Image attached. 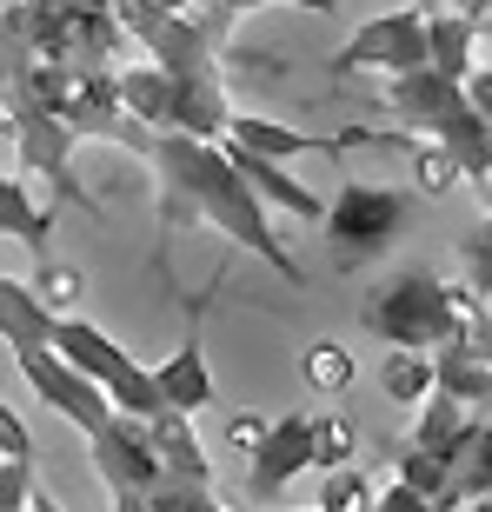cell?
<instances>
[{"label": "cell", "mask_w": 492, "mask_h": 512, "mask_svg": "<svg viewBox=\"0 0 492 512\" xmlns=\"http://www.w3.org/2000/svg\"><path fill=\"white\" fill-rule=\"evenodd\" d=\"M147 160L153 173H160V240H173V233L187 227H220L233 240V247L260 253L273 273H286L293 286H306L300 260L273 240V220H266V200L253 187H246V173L227 160V147L220 140H207V133H153L147 140Z\"/></svg>", "instance_id": "obj_1"}, {"label": "cell", "mask_w": 492, "mask_h": 512, "mask_svg": "<svg viewBox=\"0 0 492 512\" xmlns=\"http://www.w3.org/2000/svg\"><path fill=\"white\" fill-rule=\"evenodd\" d=\"M379 100H386V114L399 127L426 133V140H439V147L453 153L459 167H466V180L486 193V207H492V127L466 100V80H446L439 67H406V74H386V94Z\"/></svg>", "instance_id": "obj_2"}, {"label": "cell", "mask_w": 492, "mask_h": 512, "mask_svg": "<svg viewBox=\"0 0 492 512\" xmlns=\"http://www.w3.org/2000/svg\"><path fill=\"white\" fill-rule=\"evenodd\" d=\"M479 306V293L466 280H439V273H426V266H413V273H393V280L379 286V293H366L360 320L373 340L386 346H419V353H439V346L459 340V326H466V313Z\"/></svg>", "instance_id": "obj_3"}, {"label": "cell", "mask_w": 492, "mask_h": 512, "mask_svg": "<svg viewBox=\"0 0 492 512\" xmlns=\"http://www.w3.org/2000/svg\"><path fill=\"white\" fill-rule=\"evenodd\" d=\"M87 446H94V473H100V486H107L114 506H147L153 486L167 479V459H160L153 419L114 413L100 433H87Z\"/></svg>", "instance_id": "obj_4"}, {"label": "cell", "mask_w": 492, "mask_h": 512, "mask_svg": "<svg viewBox=\"0 0 492 512\" xmlns=\"http://www.w3.org/2000/svg\"><path fill=\"white\" fill-rule=\"evenodd\" d=\"M406 193L399 187H379V180H346L340 200L326 207V240H333V253H340L346 266L353 260H373V253H386L406 233Z\"/></svg>", "instance_id": "obj_5"}, {"label": "cell", "mask_w": 492, "mask_h": 512, "mask_svg": "<svg viewBox=\"0 0 492 512\" xmlns=\"http://www.w3.org/2000/svg\"><path fill=\"white\" fill-rule=\"evenodd\" d=\"M14 366H20V380L34 386L40 406L60 413V419H74L80 433H100V426L120 413L114 399H107V386H100L94 373H80L54 340H47V346H14Z\"/></svg>", "instance_id": "obj_6"}, {"label": "cell", "mask_w": 492, "mask_h": 512, "mask_svg": "<svg viewBox=\"0 0 492 512\" xmlns=\"http://www.w3.org/2000/svg\"><path fill=\"white\" fill-rule=\"evenodd\" d=\"M426 60H433V47H426V7H393V14H373L333 54V74H406V67H426Z\"/></svg>", "instance_id": "obj_7"}, {"label": "cell", "mask_w": 492, "mask_h": 512, "mask_svg": "<svg viewBox=\"0 0 492 512\" xmlns=\"http://www.w3.org/2000/svg\"><path fill=\"white\" fill-rule=\"evenodd\" d=\"M300 473H313V413H286L246 453V499L266 506V499H280Z\"/></svg>", "instance_id": "obj_8"}, {"label": "cell", "mask_w": 492, "mask_h": 512, "mask_svg": "<svg viewBox=\"0 0 492 512\" xmlns=\"http://www.w3.org/2000/svg\"><path fill=\"white\" fill-rule=\"evenodd\" d=\"M220 147H227V160L246 173V187L260 193L266 207H286L293 220H326V200H320L313 187H300L286 160H273V153H260V147H246V140H233V133L220 140Z\"/></svg>", "instance_id": "obj_9"}, {"label": "cell", "mask_w": 492, "mask_h": 512, "mask_svg": "<svg viewBox=\"0 0 492 512\" xmlns=\"http://www.w3.org/2000/svg\"><path fill=\"white\" fill-rule=\"evenodd\" d=\"M227 133H233V140H246V147L273 153V160H300V153H340V147H373V133H340V140H326V133H300V127H280V120H260V114H233Z\"/></svg>", "instance_id": "obj_10"}, {"label": "cell", "mask_w": 492, "mask_h": 512, "mask_svg": "<svg viewBox=\"0 0 492 512\" xmlns=\"http://www.w3.org/2000/svg\"><path fill=\"white\" fill-rule=\"evenodd\" d=\"M153 380H160V399H167L173 413H200L213 399V366H207V353H200V333H187V340L173 346L167 360L153 366Z\"/></svg>", "instance_id": "obj_11"}, {"label": "cell", "mask_w": 492, "mask_h": 512, "mask_svg": "<svg viewBox=\"0 0 492 512\" xmlns=\"http://www.w3.org/2000/svg\"><path fill=\"white\" fill-rule=\"evenodd\" d=\"M54 306L40 300L27 280H14V273H0V340H7V353L14 346H47L54 340Z\"/></svg>", "instance_id": "obj_12"}, {"label": "cell", "mask_w": 492, "mask_h": 512, "mask_svg": "<svg viewBox=\"0 0 492 512\" xmlns=\"http://www.w3.org/2000/svg\"><path fill=\"white\" fill-rule=\"evenodd\" d=\"M426 47H433L426 67H439L446 80H466L473 74V54H479V27L459 7H426Z\"/></svg>", "instance_id": "obj_13"}, {"label": "cell", "mask_w": 492, "mask_h": 512, "mask_svg": "<svg viewBox=\"0 0 492 512\" xmlns=\"http://www.w3.org/2000/svg\"><path fill=\"white\" fill-rule=\"evenodd\" d=\"M379 386L393 406H419V399L439 386L433 373V353H419V346H386V366H379Z\"/></svg>", "instance_id": "obj_14"}, {"label": "cell", "mask_w": 492, "mask_h": 512, "mask_svg": "<svg viewBox=\"0 0 492 512\" xmlns=\"http://www.w3.org/2000/svg\"><path fill=\"white\" fill-rule=\"evenodd\" d=\"M433 373H439L433 393H453V399H466V406H492V366L473 360L466 346H439Z\"/></svg>", "instance_id": "obj_15"}, {"label": "cell", "mask_w": 492, "mask_h": 512, "mask_svg": "<svg viewBox=\"0 0 492 512\" xmlns=\"http://www.w3.org/2000/svg\"><path fill=\"white\" fill-rule=\"evenodd\" d=\"M54 233V213L34 207V193L20 187L14 173H0V240H27V247H47Z\"/></svg>", "instance_id": "obj_16"}, {"label": "cell", "mask_w": 492, "mask_h": 512, "mask_svg": "<svg viewBox=\"0 0 492 512\" xmlns=\"http://www.w3.org/2000/svg\"><path fill=\"white\" fill-rule=\"evenodd\" d=\"M300 373H306V386H313V393L340 399L346 386L360 380V360H353L340 340H313V346H306V360H300Z\"/></svg>", "instance_id": "obj_17"}, {"label": "cell", "mask_w": 492, "mask_h": 512, "mask_svg": "<svg viewBox=\"0 0 492 512\" xmlns=\"http://www.w3.org/2000/svg\"><path fill=\"white\" fill-rule=\"evenodd\" d=\"M353 446H360V433H353V419H346V413H320V419H313V473L353 466Z\"/></svg>", "instance_id": "obj_18"}, {"label": "cell", "mask_w": 492, "mask_h": 512, "mask_svg": "<svg viewBox=\"0 0 492 512\" xmlns=\"http://www.w3.org/2000/svg\"><path fill=\"white\" fill-rule=\"evenodd\" d=\"M413 180H419V193H433V200H446V193L466 180V167H459L453 153L439 147V140H426V147H413Z\"/></svg>", "instance_id": "obj_19"}, {"label": "cell", "mask_w": 492, "mask_h": 512, "mask_svg": "<svg viewBox=\"0 0 492 512\" xmlns=\"http://www.w3.org/2000/svg\"><path fill=\"white\" fill-rule=\"evenodd\" d=\"M373 499H379V486L360 473V466H333V473H326V486H320V506L326 512H366Z\"/></svg>", "instance_id": "obj_20"}, {"label": "cell", "mask_w": 492, "mask_h": 512, "mask_svg": "<svg viewBox=\"0 0 492 512\" xmlns=\"http://www.w3.org/2000/svg\"><path fill=\"white\" fill-rule=\"evenodd\" d=\"M27 286H34V293H40L47 306H54V313H74V306H80V293H87V273H80V266L47 260V266H40V273H34Z\"/></svg>", "instance_id": "obj_21"}, {"label": "cell", "mask_w": 492, "mask_h": 512, "mask_svg": "<svg viewBox=\"0 0 492 512\" xmlns=\"http://www.w3.org/2000/svg\"><path fill=\"white\" fill-rule=\"evenodd\" d=\"M14 506H54V499L40 493V479H34V459H14V453H0V512H14Z\"/></svg>", "instance_id": "obj_22"}, {"label": "cell", "mask_w": 492, "mask_h": 512, "mask_svg": "<svg viewBox=\"0 0 492 512\" xmlns=\"http://www.w3.org/2000/svg\"><path fill=\"white\" fill-rule=\"evenodd\" d=\"M466 286L479 300H492V207H486V227L466 240Z\"/></svg>", "instance_id": "obj_23"}, {"label": "cell", "mask_w": 492, "mask_h": 512, "mask_svg": "<svg viewBox=\"0 0 492 512\" xmlns=\"http://www.w3.org/2000/svg\"><path fill=\"white\" fill-rule=\"evenodd\" d=\"M0 453H14V459H34V433H27V419L0 399Z\"/></svg>", "instance_id": "obj_24"}, {"label": "cell", "mask_w": 492, "mask_h": 512, "mask_svg": "<svg viewBox=\"0 0 492 512\" xmlns=\"http://www.w3.org/2000/svg\"><path fill=\"white\" fill-rule=\"evenodd\" d=\"M266 426H273V419H260V413H233V419H227V446H233V453H253V446L266 439Z\"/></svg>", "instance_id": "obj_25"}, {"label": "cell", "mask_w": 492, "mask_h": 512, "mask_svg": "<svg viewBox=\"0 0 492 512\" xmlns=\"http://www.w3.org/2000/svg\"><path fill=\"white\" fill-rule=\"evenodd\" d=\"M373 506H386V512H419V506H433V499H426V493H419V486H406V479H386V486H379V499H373Z\"/></svg>", "instance_id": "obj_26"}, {"label": "cell", "mask_w": 492, "mask_h": 512, "mask_svg": "<svg viewBox=\"0 0 492 512\" xmlns=\"http://www.w3.org/2000/svg\"><path fill=\"white\" fill-rule=\"evenodd\" d=\"M466 100H473L479 120L492 127V67H473V74H466Z\"/></svg>", "instance_id": "obj_27"}, {"label": "cell", "mask_w": 492, "mask_h": 512, "mask_svg": "<svg viewBox=\"0 0 492 512\" xmlns=\"http://www.w3.org/2000/svg\"><path fill=\"white\" fill-rule=\"evenodd\" d=\"M446 7H459V14L473 20V27H479V20H486V14H492V0H446Z\"/></svg>", "instance_id": "obj_28"}, {"label": "cell", "mask_w": 492, "mask_h": 512, "mask_svg": "<svg viewBox=\"0 0 492 512\" xmlns=\"http://www.w3.org/2000/svg\"><path fill=\"white\" fill-rule=\"evenodd\" d=\"M479 47H492V14H486V20H479Z\"/></svg>", "instance_id": "obj_29"}, {"label": "cell", "mask_w": 492, "mask_h": 512, "mask_svg": "<svg viewBox=\"0 0 492 512\" xmlns=\"http://www.w3.org/2000/svg\"><path fill=\"white\" fill-rule=\"evenodd\" d=\"M419 7H446V0H419Z\"/></svg>", "instance_id": "obj_30"}]
</instances>
